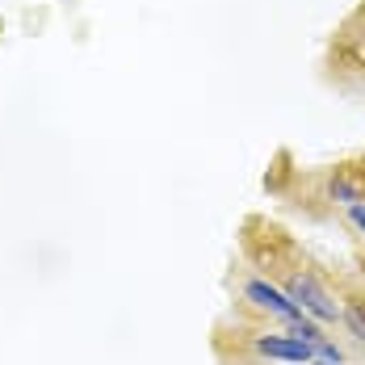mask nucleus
I'll return each instance as SVG.
<instances>
[{
	"instance_id": "1",
	"label": "nucleus",
	"mask_w": 365,
	"mask_h": 365,
	"mask_svg": "<svg viewBox=\"0 0 365 365\" xmlns=\"http://www.w3.org/2000/svg\"><path fill=\"white\" fill-rule=\"evenodd\" d=\"M282 290L290 294V302L302 315H311L315 324H336V319H340V307H344V302H336L328 294V286H324L315 273H307V269H302V273H290Z\"/></svg>"
},
{
	"instance_id": "2",
	"label": "nucleus",
	"mask_w": 365,
	"mask_h": 365,
	"mask_svg": "<svg viewBox=\"0 0 365 365\" xmlns=\"http://www.w3.org/2000/svg\"><path fill=\"white\" fill-rule=\"evenodd\" d=\"M244 298L252 302L256 311H264V315H273V319H282V324H294L302 311L290 302V294L282 290V286H273V282H264V277H248L244 282Z\"/></svg>"
},
{
	"instance_id": "3",
	"label": "nucleus",
	"mask_w": 365,
	"mask_h": 365,
	"mask_svg": "<svg viewBox=\"0 0 365 365\" xmlns=\"http://www.w3.org/2000/svg\"><path fill=\"white\" fill-rule=\"evenodd\" d=\"M256 353L260 357H269V361H286V365H307L315 361V349L307 344V340H298V336H252Z\"/></svg>"
},
{
	"instance_id": "4",
	"label": "nucleus",
	"mask_w": 365,
	"mask_h": 365,
	"mask_svg": "<svg viewBox=\"0 0 365 365\" xmlns=\"http://www.w3.org/2000/svg\"><path fill=\"white\" fill-rule=\"evenodd\" d=\"M328 197L336 202V206H344V210H349V206H357V202H365L361 185L353 181V177H344V173H336V177L328 181Z\"/></svg>"
},
{
	"instance_id": "5",
	"label": "nucleus",
	"mask_w": 365,
	"mask_h": 365,
	"mask_svg": "<svg viewBox=\"0 0 365 365\" xmlns=\"http://www.w3.org/2000/svg\"><path fill=\"white\" fill-rule=\"evenodd\" d=\"M340 324L353 331V336H357V344L365 349V302H361V298H349V302L340 307Z\"/></svg>"
},
{
	"instance_id": "6",
	"label": "nucleus",
	"mask_w": 365,
	"mask_h": 365,
	"mask_svg": "<svg viewBox=\"0 0 365 365\" xmlns=\"http://www.w3.org/2000/svg\"><path fill=\"white\" fill-rule=\"evenodd\" d=\"M315 357H319V361H328V365H344V349H340V344H331V340H319V344H315Z\"/></svg>"
},
{
	"instance_id": "7",
	"label": "nucleus",
	"mask_w": 365,
	"mask_h": 365,
	"mask_svg": "<svg viewBox=\"0 0 365 365\" xmlns=\"http://www.w3.org/2000/svg\"><path fill=\"white\" fill-rule=\"evenodd\" d=\"M344 215H349V222H353V227H357V231L365 235V202H357V206H349Z\"/></svg>"
},
{
	"instance_id": "8",
	"label": "nucleus",
	"mask_w": 365,
	"mask_h": 365,
	"mask_svg": "<svg viewBox=\"0 0 365 365\" xmlns=\"http://www.w3.org/2000/svg\"><path fill=\"white\" fill-rule=\"evenodd\" d=\"M307 365H328V361H319V357H315V361H307Z\"/></svg>"
}]
</instances>
